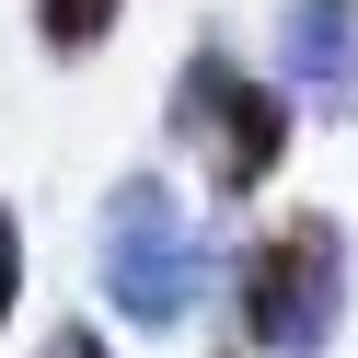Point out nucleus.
<instances>
[{"mask_svg":"<svg viewBox=\"0 0 358 358\" xmlns=\"http://www.w3.org/2000/svg\"><path fill=\"white\" fill-rule=\"evenodd\" d=\"M162 127H173V150L208 162L220 196H266L278 162H289L301 104H289V81H255L231 47H185V70H173V93H162Z\"/></svg>","mask_w":358,"mask_h":358,"instance_id":"2","label":"nucleus"},{"mask_svg":"<svg viewBox=\"0 0 358 358\" xmlns=\"http://www.w3.org/2000/svg\"><path fill=\"white\" fill-rule=\"evenodd\" d=\"M116 24H127V0H35V47L47 58H93Z\"/></svg>","mask_w":358,"mask_h":358,"instance_id":"5","label":"nucleus"},{"mask_svg":"<svg viewBox=\"0 0 358 358\" xmlns=\"http://www.w3.org/2000/svg\"><path fill=\"white\" fill-rule=\"evenodd\" d=\"M12 301H24V220L0 196V335H12Z\"/></svg>","mask_w":358,"mask_h":358,"instance_id":"6","label":"nucleus"},{"mask_svg":"<svg viewBox=\"0 0 358 358\" xmlns=\"http://www.w3.org/2000/svg\"><path fill=\"white\" fill-rule=\"evenodd\" d=\"M93 289L127 312V335H173L196 312L208 243H196V220L173 208L162 173H116V196H104V220H93Z\"/></svg>","mask_w":358,"mask_h":358,"instance_id":"3","label":"nucleus"},{"mask_svg":"<svg viewBox=\"0 0 358 358\" xmlns=\"http://www.w3.org/2000/svg\"><path fill=\"white\" fill-rule=\"evenodd\" d=\"M35 358H116V347H104L93 324H47V347H35Z\"/></svg>","mask_w":358,"mask_h":358,"instance_id":"7","label":"nucleus"},{"mask_svg":"<svg viewBox=\"0 0 358 358\" xmlns=\"http://www.w3.org/2000/svg\"><path fill=\"white\" fill-rule=\"evenodd\" d=\"M278 81L324 127L358 116V0H289L278 12Z\"/></svg>","mask_w":358,"mask_h":358,"instance_id":"4","label":"nucleus"},{"mask_svg":"<svg viewBox=\"0 0 358 358\" xmlns=\"http://www.w3.org/2000/svg\"><path fill=\"white\" fill-rule=\"evenodd\" d=\"M347 278H358L347 220L289 208L278 231H255L243 266H231V347H255V358H324L335 324H347Z\"/></svg>","mask_w":358,"mask_h":358,"instance_id":"1","label":"nucleus"}]
</instances>
